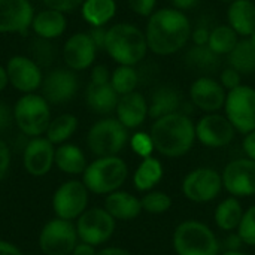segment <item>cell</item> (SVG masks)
Here are the masks:
<instances>
[{"mask_svg": "<svg viewBox=\"0 0 255 255\" xmlns=\"http://www.w3.org/2000/svg\"><path fill=\"white\" fill-rule=\"evenodd\" d=\"M191 31L193 27L185 12L175 7H161L146 22L145 36L148 49L161 57L176 54L188 43Z\"/></svg>", "mask_w": 255, "mask_h": 255, "instance_id": "cell-1", "label": "cell"}, {"mask_svg": "<svg viewBox=\"0 0 255 255\" xmlns=\"http://www.w3.org/2000/svg\"><path fill=\"white\" fill-rule=\"evenodd\" d=\"M149 134L161 155L176 158L191 151L196 142V124L187 114L175 112L154 120Z\"/></svg>", "mask_w": 255, "mask_h": 255, "instance_id": "cell-2", "label": "cell"}, {"mask_svg": "<svg viewBox=\"0 0 255 255\" xmlns=\"http://www.w3.org/2000/svg\"><path fill=\"white\" fill-rule=\"evenodd\" d=\"M105 51L120 66H136L148 52L145 31L130 22H117L106 31Z\"/></svg>", "mask_w": 255, "mask_h": 255, "instance_id": "cell-3", "label": "cell"}, {"mask_svg": "<svg viewBox=\"0 0 255 255\" xmlns=\"http://www.w3.org/2000/svg\"><path fill=\"white\" fill-rule=\"evenodd\" d=\"M128 176V167L123 158L99 157L87 166L82 173V182L87 190L97 196H108L118 191Z\"/></svg>", "mask_w": 255, "mask_h": 255, "instance_id": "cell-4", "label": "cell"}, {"mask_svg": "<svg viewBox=\"0 0 255 255\" xmlns=\"http://www.w3.org/2000/svg\"><path fill=\"white\" fill-rule=\"evenodd\" d=\"M172 242L176 255H220L221 251L215 233L197 220L181 223L173 232Z\"/></svg>", "mask_w": 255, "mask_h": 255, "instance_id": "cell-5", "label": "cell"}, {"mask_svg": "<svg viewBox=\"0 0 255 255\" xmlns=\"http://www.w3.org/2000/svg\"><path fill=\"white\" fill-rule=\"evenodd\" d=\"M13 123L28 137H40L51 123L49 103L42 94H22L13 105Z\"/></svg>", "mask_w": 255, "mask_h": 255, "instance_id": "cell-6", "label": "cell"}, {"mask_svg": "<svg viewBox=\"0 0 255 255\" xmlns=\"http://www.w3.org/2000/svg\"><path fill=\"white\" fill-rule=\"evenodd\" d=\"M128 142V130L117 118H102L87 133V146L93 155H118Z\"/></svg>", "mask_w": 255, "mask_h": 255, "instance_id": "cell-7", "label": "cell"}, {"mask_svg": "<svg viewBox=\"0 0 255 255\" xmlns=\"http://www.w3.org/2000/svg\"><path fill=\"white\" fill-rule=\"evenodd\" d=\"M226 117L232 123L236 131L248 134L255 130V88L250 85H241L232 91H227Z\"/></svg>", "mask_w": 255, "mask_h": 255, "instance_id": "cell-8", "label": "cell"}, {"mask_svg": "<svg viewBox=\"0 0 255 255\" xmlns=\"http://www.w3.org/2000/svg\"><path fill=\"white\" fill-rule=\"evenodd\" d=\"M37 241L45 255H72L79 238L73 221L55 217L42 227Z\"/></svg>", "mask_w": 255, "mask_h": 255, "instance_id": "cell-9", "label": "cell"}, {"mask_svg": "<svg viewBox=\"0 0 255 255\" xmlns=\"http://www.w3.org/2000/svg\"><path fill=\"white\" fill-rule=\"evenodd\" d=\"M90 191L82 181L70 179L63 182L52 196V211L57 218L73 221L88 209Z\"/></svg>", "mask_w": 255, "mask_h": 255, "instance_id": "cell-10", "label": "cell"}, {"mask_svg": "<svg viewBox=\"0 0 255 255\" xmlns=\"http://www.w3.org/2000/svg\"><path fill=\"white\" fill-rule=\"evenodd\" d=\"M115 226L117 221L105 208H88L75 223L79 241L93 247L106 244L112 238Z\"/></svg>", "mask_w": 255, "mask_h": 255, "instance_id": "cell-11", "label": "cell"}, {"mask_svg": "<svg viewBox=\"0 0 255 255\" xmlns=\"http://www.w3.org/2000/svg\"><path fill=\"white\" fill-rule=\"evenodd\" d=\"M223 190V178L212 167H197L182 181L184 196L194 203L215 200Z\"/></svg>", "mask_w": 255, "mask_h": 255, "instance_id": "cell-12", "label": "cell"}, {"mask_svg": "<svg viewBox=\"0 0 255 255\" xmlns=\"http://www.w3.org/2000/svg\"><path fill=\"white\" fill-rule=\"evenodd\" d=\"M235 127L226 115L206 114L196 124V139L208 148H223L233 142Z\"/></svg>", "mask_w": 255, "mask_h": 255, "instance_id": "cell-13", "label": "cell"}, {"mask_svg": "<svg viewBox=\"0 0 255 255\" xmlns=\"http://www.w3.org/2000/svg\"><path fill=\"white\" fill-rule=\"evenodd\" d=\"M223 187L233 197H250L255 194V161L239 158L230 161L223 173Z\"/></svg>", "mask_w": 255, "mask_h": 255, "instance_id": "cell-14", "label": "cell"}, {"mask_svg": "<svg viewBox=\"0 0 255 255\" xmlns=\"http://www.w3.org/2000/svg\"><path fill=\"white\" fill-rule=\"evenodd\" d=\"M6 72L9 84L22 94L34 93L43 81L40 66L33 58L24 55H13L6 64Z\"/></svg>", "mask_w": 255, "mask_h": 255, "instance_id": "cell-15", "label": "cell"}, {"mask_svg": "<svg viewBox=\"0 0 255 255\" xmlns=\"http://www.w3.org/2000/svg\"><path fill=\"white\" fill-rule=\"evenodd\" d=\"M190 100L191 103L206 112V114H215L226 105L227 91L220 84V81L203 75L199 76L191 85H190Z\"/></svg>", "mask_w": 255, "mask_h": 255, "instance_id": "cell-16", "label": "cell"}, {"mask_svg": "<svg viewBox=\"0 0 255 255\" xmlns=\"http://www.w3.org/2000/svg\"><path fill=\"white\" fill-rule=\"evenodd\" d=\"M55 145L46 137H31L22 152V164L30 176L42 178L48 175L54 166Z\"/></svg>", "mask_w": 255, "mask_h": 255, "instance_id": "cell-17", "label": "cell"}, {"mask_svg": "<svg viewBox=\"0 0 255 255\" xmlns=\"http://www.w3.org/2000/svg\"><path fill=\"white\" fill-rule=\"evenodd\" d=\"M40 90L48 103H67L78 91V78L70 69H55L43 78Z\"/></svg>", "mask_w": 255, "mask_h": 255, "instance_id": "cell-18", "label": "cell"}, {"mask_svg": "<svg viewBox=\"0 0 255 255\" xmlns=\"http://www.w3.org/2000/svg\"><path fill=\"white\" fill-rule=\"evenodd\" d=\"M33 18L30 0H0V33H25Z\"/></svg>", "mask_w": 255, "mask_h": 255, "instance_id": "cell-19", "label": "cell"}, {"mask_svg": "<svg viewBox=\"0 0 255 255\" xmlns=\"http://www.w3.org/2000/svg\"><path fill=\"white\" fill-rule=\"evenodd\" d=\"M97 46L88 33H75L72 34L63 46V58L66 66L73 70L90 69L96 60Z\"/></svg>", "mask_w": 255, "mask_h": 255, "instance_id": "cell-20", "label": "cell"}, {"mask_svg": "<svg viewBox=\"0 0 255 255\" xmlns=\"http://www.w3.org/2000/svg\"><path fill=\"white\" fill-rule=\"evenodd\" d=\"M115 112H117V120L127 130H133L145 123L148 117V102L142 93L133 91L120 96Z\"/></svg>", "mask_w": 255, "mask_h": 255, "instance_id": "cell-21", "label": "cell"}, {"mask_svg": "<svg viewBox=\"0 0 255 255\" xmlns=\"http://www.w3.org/2000/svg\"><path fill=\"white\" fill-rule=\"evenodd\" d=\"M103 208L115 221H130L139 217L142 212L140 200L136 196L121 190L108 194Z\"/></svg>", "mask_w": 255, "mask_h": 255, "instance_id": "cell-22", "label": "cell"}, {"mask_svg": "<svg viewBox=\"0 0 255 255\" xmlns=\"http://www.w3.org/2000/svg\"><path fill=\"white\" fill-rule=\"evenodd\" d=\"M227 24L239 37H250L255 31V3L253 0H235L229 3Z\"/></svg>", "mask_w": 255, "mask_h": 255, "instance_id": "cell-23", "label": "cell"}, {"mask_svg": "<svg viewBox=\"0 0 255 255\" xmlns=\"http://www.w3.org/2000/svg\"><path fill=\"white\" fill-rule=\"evenodd\" d=\"M181 106L182 99L179 91L173 87L163 85L158 87L151 96V100L148 103V117L152 120H158L161 117L181 112Z\"/></svg>", "mask_w": 255, "mask_h": 255, "instance_id": "cell-24", "label": "cell"}, {"mask_svg": "<svg viewBox=\"0 0 255 255\" xmlns=\"http://www.w3.org/2000/svg\"><path fill=\"white\" fill-rule=\"evenodd\" d=\"M120 96L112 88L111 82L108 84H88L85 90L87 106L99 115H108L117 109Z\"/></svg>", "mask_w": 255, "mask_h": 255, "instance_id": "cell-25", "label": "cell"}, {"mask_svg": "<svg viewBox=\"0 0 255 255\" xmlns=\"http://www.w3.org/2000/svg\"><path fill=\"white\" fill-rule=\"evenodd\" d=\"M67 27V21L63 12L45 9L34 15L31 22V30L42 40H51L60 37Z\"/></svg>", "mask_w": 255, "mask_h": 255, "instance_id": "cell-26", "label": "cell"}, {"mask_svg": "<svg viewBox=\"0 0 255 255\" xmlns=\"http://www.w3.org/2000/svg\"><path fill=\"white\" fill-rule=\"evenodd\" d=\"M54 166L66 175H82L87 169V160L82 149L75 143H63L55 148Z\"/></svg>", "mask_w": 255, "mask_h": 255, "instance_id": "cell-27", "label": "cell"}, {"mask_svg": "<svg viewBox=\"0 0 255 255\" xmlns=\"http://www.w3.org/2000/svg\"><path fill=\"white\" fill-rule=\"evenodd\" d=\"M82 18L91 27H105L117 13L115 0H84L81 6Z\"/></svg>", "mask_w": 255, "mask_h": 255, "instance_id": "cell-28", "label": "cell"}, {"mask_svg": "<svg viewBox=\"0 0 255 255\" xmlns=\"http://www.w3.org/2000/svg\"><path fill=\"white\" fill-rule=\"evenodd\" d=\"M161 178H163V166L160 160L151 155V157L142 158L139 167L134 172L133 184L137 191L148 193L161 181Z\"/></svg>", "mask_w": 255, "mask_h": 255, "instance_id": "cell-29", "label": "cell"}, {"mask_svg": "<svg viewBox=\"0 0 255 255\" xmlns=\"http://www.w3.org/2000/svg\"><path fill=\"white\" fill-rule=\"evenodd\" d=\"M244 217V209L241 202L238 200V197H227L226 200H223L214 214V220L215 224L218 226V229L224 230V232H233L238 230L241 220Z\"/></svg>", "mask_w": 255, "mask_h": 255, "instance_id": "cell-30", "label": "cell"}, {"mask_svg": "<svg viewBox=\"0 0 255 255\" xmlns=\"http://www.w3.org/2000/svg\"><path fill=\"white\" fill-rule=\"evenodd\" d=\"M227 63L241 75H250L255 72V48L248 37L239 39L238 45L227 55Z\"/></svg>", "mask_w": 255, "mask_h": 255, "instance_id": "cell-31", "label": "cell"}, {"mask_svg": "<svg viewBox=\"0 0 255 255\" xmlns=\"http://www.w3.org/2000/svg\"><path fill=\"white\" fill-rule=\"evenodd\" d=\"M184 61L188 67H191L197 72H202V73L215 72L218 69V66L221 64L220 55L212 52L208 45L206 46H197V45L191 46L187 51Z\"/></svg>", "mask_w": 255, "mask_h": 255, "instance_id": "cell-32", "label": "cell"}, {"mask_svg": "<svg viewBox=\"0 0 255 255\" xmlns=\"http://www.w3.org/2000/svg\"><path fill=\"white\" fill-rule=\"evenodd\" d=\"M78 124H79L78 118L73 114H61L54 120H51L45 137L52 145H63L75 134Z\"/></svg>", "mask_w": 255, "mask_h": 255, "instance_id": "cell-33", "label": "cell"}, {"mask_svg": "<svg viewBox=\"0 0 255 255\" xmlns=\"http://www.w3.org/2000/svg\"><path fill=\"white\" fill-rule=\"evenodd\" d=\"M239 39L241 37L238 36V33L229 24H220L211 30L208 46L217 55H220V57L226 55L227 57L233 51V48L238 45Z\"/></svg>", "mask_w": 255, "mask_h": 255, "instance_id": "cell-34", "label": "cell"}, {"mask_svg": "<svg viewBox=\"0 0 255 255\" xmlns=\"http://www.w3.org/2000/svg\"><path fill=\"white\" fill-rule=\"evenodd\" d=\"M139 84V75L134 66H120L111 73V85L118 96H124L136 91Z\"/></svg>", "mask_w": 255, "mask_h": 255, "instance_id": "cell-35", "label": "cell"}, {"mask_svg": "<svg viewBox=\"0 0 255 255\" xmlns=\"http://www.w3.org/2000/svg\"><path fill=\"white\" fill-rule=\"evenodd\" d=\"M142 211L149 214H164L172 206V199L164 191H148L142 200Z\"/></svg>", "mask_w": 255, "mask_h": 255, "instance_id": "cell-36", "label": "cell"}, {"mask_svg": "<svg viewBox=\"0 0 255 255\" xmlns=\"http://www.w3.org/2000/svg\"><path fill=\"white\" fill-rule=\"evenodd\" d=\"M238 236L245 245L255 247V205L244 212V217L238 227Z\"/></svg>", "mask_w": 255, "mask_h": 255, "instance_id": "cell-37", "label": "cell"}, {"mask_svg": "<svg viewBox=\"0 0 255 255\" xmlns=\"http://www.w3.org/2000/svg\"><path fill=\"white\" fill-rule=\"evenodd\" d=\"M130 146L133 149L134 154H137L142 158L151 157L154 148V142L151 139V134L145 133V131H137L130 137Z\"/></svg>", "mask_w": 255, "mask_h": 255, "instance_id": "cell-38", "label": "cell"}, {"mask_svg": "<svg viewBox=\"0 0 255 255\" xmlns=\"http://www.w3.org/2000/svg\"><path fill=\"white\" fill-rule=\"evenodd\" d=\"M220 84L224 87L226 91H232V90H235V88L242 85V75L238 70H235L233 67L229 66V67L221 70V73H220Z\"/></svg>", "mask_w": 255, "mask_h": 255, "instance_id": "cell-39", "label": "cell"}, {"mask_svg": "<svg viewBox=\"0 0 255 255\" xmlns=\"http://www.w3.org/2000/svg\"><path fill=\"white\" fill-rule=\"evenodd\" d=\"M127 3L136 15L149 18L155 12L157 0H127Z\"/></svg>", "mask_w": 255, "mask_h": 255, "instance_id": "cell-40", "label": "cell"}, {"mask_svg": "<svg viewBox=\"0 0 255 255\" xmlns=\"http://www.w3.org/2000/svg\"><path fill=\"white\" fill-rule=\"evenodd\" d=\"M46 9L58 10V12H72L82 6L84 0H42Z\"/></svg>", "mask_w": 255, "mask_h": 255, "instance_id": "cell-41", "label": "cell"}, {"mask_svg": "<svg viewBox=\"0 0 255 255\" xmlns=\"http://www.w3.org/2000/svg\"><path fill=\"white\" fill-rule=\"evenodd\" d=\"M91 84H108L111 82V72L106 66L97 64L91 69V76H90Z\"/></svg>", "mask_w": 255, "mask_h": 255, "instance_id": "cell-42", "label": "cell"}, {"mask_svg": "<svg viewBox=\"0 0 255 255\" xmlns=\"http://www.w3.org/2000/svg\"><path fill=\"white\" fill-rule=\"evenodd\" d=\"M10 167V149L4 140L0 139V181L7 175Z\"/></svg>", "mask_w": 255, "mask_h": 255, "instance_id": "cell-43", "label": "cell"}, {"mask_svg": "<svg viewBox=\"0 0 255 255\" xmlns=\"http://www.w3.org/2000/svg\"><path fill=\"white\" fill-rule=\"evenodd\" d=\"M13 124V109L4 103L0 102V133L6 131Z\"/></svg>", "mask_w": 255, "mask_h": 255, "instance_id": "cell-44", "label": "cell"}, {"mask_svg": "<svg viewBox=\"0 0 255 255\" xmlns=\"http://www.w3.org/2000/svg\"><path fill=\"white\" fill-rule=\"evenodd\" d=\"M209 36H211V28L205 25H197L191 31V40L197 46H206L209 42Z\"/></svg>", "mask_w": 255, "mask_h": 255, "instance_id": "cell-45", "label": "cell"}, {"mask_svg": "<svg viewBox=\"0 0 255 255\" xmlns=\"http://www.w3.org/2000/svg\"><path fill=\"white\" fill-rule=\"evenodd\" d=\"M106 31L108 28L105 27H93L88 34L93 39L94 45L97 46V49H105V42H106Z\"/></svg>", "mask_w": 255, "mask_h": 255, "instance_id": "cell-46", "label": "cell"}, {"mask_svg": "<svg viewBox=\"0 0 255 255\" xmlns=\"http://www.w3.org/2000/svg\"><path fill=\"white\" fill-rule=\"evenodd\" d=\"M244 151L247 154L248 158L254 160L255 161V130L245 134V139H244Z\"/></svg>", "mask_w": 255, "mask_h": 255, "instance_id": "cell-47", "label": "cell"}, {"mask_svg": "<svg viewBox=\"0 0 255 255\" xmlns=\"http://www.w3.org/2000/svg\"><path fill=\"white\" fill-rule=\"evenodd\" d=\"M169 1H170L172 7H175L178 10H182V12L191 10L200 3V0H169Z\"/></svg>", "mask_w": 255, "mask_h": 255, "instance_id": "cell-48", "label": "cell"}, {"mask_svg": "<svg viewBox=\"0 0 255 255\" xmlns=\"http://www.w3.org/2000/svg\"><path fill=\"white\" fill-rule=\"evenodd\" d=\"M0 255H24L22 251L12 242L0 239Z\"/></svg>", "mask_w": 255, "mask_h": 255, "instance_id": "cell-49", "label": "cell"}, {"mask_svg": "<svg viewBox=\"0 0 255 255\" xmlns=\"http://www.w3.org/2000/svg\"><path fill=\"white\" fill-rule=\"evenodd\" d=\"M97 251H96V247L90 245V244H85V242H78L76 247L73 248L72 251V255H96Z\"/></svg>", "mask_w": 255, "mask_h": 255, "instance_id": "cell-50", "label": "cell"}, {"mask_svg": "<svg viewBox=\"0 0 255 255\" xmlns=\"http://www.w3.org/2000/svg\"><path fill=\"white\" fill-rule=\"evenodd\" d=\"M224 244H226L227 251H239V248H241V245H242L244 242L241 241V238H239L238 233H236V235L229 236V238L224 241Z\"/></svg>", "mask_w": 255, "mask_h": 255, "instance_id": "cell-51", "label": "cell"}, {"mask_svg": "<svg viewBox=\"0 0 255 255\" xmlns=\"http://www.w3.org/2000/svg\"><path fill=\"white\" fill-rule=\"evenodd\" d=\"M96 255H131L127 250L124 248H118V247H108V248H103L100 251H97Z\"/></svg>", "mask_w": 255, "mask_h": 255, "instance_id": "cell-52", "label": "cell"}, {"mask_svg": "<svg viewBox=\"0 0 255 255\" xmlns=\"http://www.w3.org/2000/svg\"><path fill=\"white\" fill-rule=\"evenodd\" d=\"M9 84V78H7V72H6V67L0 66V93L7 87Z\"/></svg>", "mask_w": 255, "mask_h": 255, "instance_id": "cell-53", "label": "cell"}, {"mask_svg": "<svg viewBox=\"0 0 255 255\" xmlns=\"http://www.w3.org/2000/svg\"><path fill=\"white\" fill-rule=\"evenodd\" d=\"M221 255H250V254H245V253H242V251H226L224 254Z\"/></svg>", "mask_w": 255, "mask_h": 255, "instance_id": "cell-54", "label": "cell"}, {"mask_svg": "<svg viewBox=\"0 0 255 255\" xmlns=\"http://www.w3.org/2000/svg\"><path fill=\"white\" fill-rule=\"evenodd\" d=\"M248 39H250V42L253 43V46L255 48V31L253 33V34H251V36H250V37H248Z\"/></svg>", "mask_w": 255, "mask_h": 255, "instance_id": "cell-55", "label": "cell"}, {"mask_svg": "<svg viewBox=\"0 0 255 255\" xmlns=\"http://www.w3.org/2000/svg\"><path fill=\"white\" fill-rule=\"evenodd\" d=\"M218 1H224V3H232V1H235V0H218Z\"/></svg>", "mask_w": 255, "mask_h": 255, "instance_id": "cell-56", "label": "cell"}]
</instances>
